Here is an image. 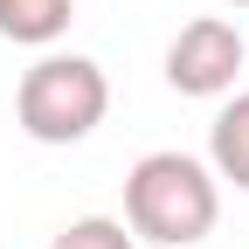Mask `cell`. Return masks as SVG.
Returning a JSON list of instances; mask_svg holds the SVG:
<instances>
[{
  "label": "cell",
  "instance_id": "5b68a950",
  "mask_svg": "<svg viewBox=\"0 0 249 249\" xmlns=\"http://www.w3.org/2000/svg\"><path fill=\"white\" fill-rule=\"evenodd\" d=\"M76 21V0H0V42L21 49H55Z\"/></svg>",
  "mask_w": 249,
  "mask_h": 249
},
{
  "label": "cell",
  "instance_id": "3957f363",
  "mask_svg": "<svg viewBox=\"0 0 249 249\" xmlns=\"http://www.w3.org/2000/svg\"><path fill=\"white\" fill-rule=\"evenodd\" d=\"M242 62H249L242 28L222 21V14H194L166 42V83L180 90V97H229L235 76H242Z\"/></svg>",
  "mask_w": 249,
  "mask_h": 249
},
{
  "label": "cell",
  "instance_id": "8992f818",
  "mask_svg": "<svg viewBox=\"0 0 249 249\" xmlns=\"http://www.w3.org/2000/svg\"><path fill=\"white\" fill-rule=\"evenodd\" d=\"M49 249H139V235L118 214H76V222H62L49 235Z\"/></svg>",
  "mask_w": 249,
  "mask_h": 249
},
{
  "label": "cell",
  "instance_id": "7a4b0ae2",
  "mask_svg": "<svg viewBox=\"0 0 249 249\" xmlns=\"http://www.w3.org/2000/svg\"><path fill=\"white\" fill-rule=\"evenodd\" d=\"M104 111H111V76H104L90 55L42 49V55L21 70L14 124H21L35 145H83V139L104 124Z\"/></svg>",
  "mask_w": 249,
  "mask_h": 249
},
{
  "label": "cell",
  "instance_id": "277c9868",
  "mask_svg": "<svg viewBox=\"0 0 249 249\" xmlns=\"http://www.w3.org/2000/svg\"><path fill=\"white\" fill-rule=\"evenodd\" d=\"M208 166H214V180H229V187L249 194V90H235V97L214 111V124H208Z\"/></svg>",
  "mask_w": 249,
  "mask_h": 249
},
{
  "label": "cell",
  "instance_id": "52a82bcc",
  "mask_svg": "<svg viewBox=\"0 0 249 249\" xmlns=\"http://www.w3.org/2000/svg\"><path fill=\"white\" fill-rule=\"evenodd\" d=\"M222 7H249V0H222Z\"/></svg>",
  "mask_w": 249,
  "mask_h": 249
},
{
  "label": "cell",
  "instance_id": "6da1fadb",
  "mask_svg": "<svg viewBox=\"0 0 249 249\" xmlns=\"http://www.w3.org/2000/svg\"><path fill=\"white\" fill-rule=\"evenodd\" d=\"M124 222L139 242L160 249H194L214 235L222 222V180L208 160L194 152H145V160L124 173Z\"/></svg>",
  "mask_w": 249,
  "mask_h": 249
}]
</instances>
